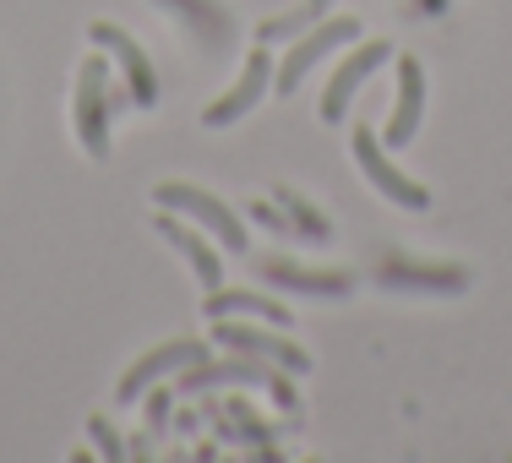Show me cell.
<instances>
[{"label": "cell", "instance_id": "1", "mask_svg": "<svg viewBox=\"0 0 512 463\" xmlns=\"http://www.w3.org/2000/svg\"><path fill=\"white\" fill-rule=\"evenodd\" d=\"M109 104H115V93H109V66L99 55H88L77 71V142L93 164L109 158Z\"/></svg>", "mask_w": 512, "mask_h": 463}, {"label": "cell", "instance_id": "2", "mask_svg": "<svg viewBox=\"0 0 512 463\" xmlns=\"http://www.w3.org/2000/svg\"><path fill=\"white\" fill-rule=\"evenodd\" d=\"M153 202H158V207H169V213H191V218H197V224L207 229V235H218V246H224V251H235V257L251 246L246 224H240V218L229 213V202L207 197V191H197V186H180V180H164V186H153Z\"/></svg>", "mask_w": 512, "mask_h": 463}, {"label": "cell", "instance_id": "3", "mask_svg": "<svg viewBox=\"0 0 512 463\" xmlns=\"http://www.w3.org/2000/svg\"><path fill=\"white\" fill-rule=\"evenodd\" d=\"M224 382H240V387H267V393L278 398L284 409H295V393H289V376L284 365L273 360H224V365H186V382H180V393H197V387H224Z\"/></svg>", "mask_w": 512, "mask_h": 463}, {"label": "cell", "instance_id": "4", "mask_svg": "<svg viewBox=\"0 0 512 463\" xmlns=\"http://www.w3.org/2000/svg\"><path fill=\"white\" fill-rule=\"evenodd\" d=\"M355 164L365 169V180H371L376 191H382L387 202L409 207V213H420V207H431V191L420 186V180H409L404 169L393 164V158L382 153V142H376L371 126H355Z\"/></svg>", "mask_w": 512, "mask_h": 463}, {"label": "cell", "instance_id": "5", "mask_svg": "<svg viewBox=\"0 0 512 463\" xmlns=\"http://www.w3.org/2000/svg\"><path fill=\"white\" fill-rule=\"evenodd\" d=\"M349 39H360V22L355 17H333V22H322V28H306V33H300V44L284 55V66L273 71V93H295L300 77H306L316 60H327L338 44H349Z\"/></svg>", "mask_w": 512, "mask_h": 463}, {"label": "cell", "instance_id": "6", "mask_svg": "<svg viewBox=\"0 0 512 463\" xmlns=\"http://www.w3.org/2000/svg\"><path fill=\"white\" fill-rule=\"evenodd\" d=\"M197 360H207V349L197 344V338H180V344H164V349H153V355H142V360L131 365L126 376H120L115 398H120V404H137V398L148 393L153 382H164V376L186 371V365H197Z\"/></svg>", "mask_w": 512, "mask_h": 463}, {"label": "cell", "instance_id": "7", "mask_svg": "<svg viewBox=\"0 0 512 463\" xmlns=\"http://www.w3.org/2000/svg\"><path fill=\"white\" fill-rule=\"evenodd\" d=\"M262 93H273V60H267L262 44H256V50L246 55V71H240V82L224 93V99L207 104L202 120H207V126H235L240 115H251V109H256V99H262Z\"/></svg>", "mask_w": 512, "mask_h": 463}, {"label": "cell", "instance_id": "8", "mask_svg": "<svg viewBox=\"0 0 512 463\" xmlns=\"http://www.w3.org/2000/svg\"><path fill=\"white\" fill-rule=\"evenodd\" d=\"M88 39H93V44H104V50L120 60V71H126V88H131V99H137V104H158V71L148 66V55H142V44L131 39L126 28H115V22H93V28H88Z\"/></svg>", "mask_w": 512, "mask_h": 463}, {"label": "cell", "instance_id": "9", "mask_svg": "<svg viewBox=\"0 0 512 463\" xmlns=\"http://www.w3.org/2000/svg\"><path fill=\"white\" fill-rule=\"evenodd\" d=\"M213 338L224 349L251 355V360H273V365H284V371H311L306 349L284 344V338H273V333H256V327H246V322H229V316H218V322H213Z\"/></svg>", "mask_w": 512, "mask_h": 463}, {"label": "cell", "instance_id": "10", "mask_svg": "<svg viewBox=\"0 0 512 463\" xmlns=\"http://www.w3.org/2000/svg\"><path fill=\"white\" fill-rule=\"evenodd\" d=\"M382 60H387V44H360V50L333 71V82H327V93H322V120H333V126H338V120H344V109H349V99L360 93V82L371 77Z\"/></svg>", "mask_w": 512, "mask_h": 463}, {"label": "cell", "instance_id": "11", "mask_svg": "<svg viewBox=\"0 0 512 463\" xmlns=\"http://www.w3.org/2000/svg\"><path fill=\"white\" fill-rule=\"evenodd\" d=\"M420 115H425V71L420 60H398V104H393V120H387V148H404L420 131Z\"/></svg>", "mask_w": 512, "mask_h": 463}, {"label": "cell", "instance_id": "12", "mask_svg": "<svg viewBox=\"0 0 512 463\" xmlns=\"http://www.w3.org/2000/svg\"><path fill=\"white\" fill-rule=\"evenodd\" d=\"M153 229H158V235H164L169 246L180 251V257L191 262V273H197V284H202V289H218V284H224V262L213 257V246H207V240L197 235V229H186V224H180V218L169 213V207L153 218Z\"/></svg>", "mask_w": 512, "mask_h": 463}, {"label": "cell", "instance_id": "13", "mask_svg": "<svg viewBox=\"0 0 512 463\" xmlns=\"http://www.w3.org/2000/svg\"><path fill=\"white\" fill-rule=\"evenodd\" d=\"M262 278L278 289H295V295H349L355 289L349 273H316V267H295L284 257H262Z\"/></svg>", "mask_w": 512, "mask_h": 463}, {"label": "cell", "instance_id": "14", "mask_svg": "<svg viewBox=\"0 0 512 463\" xmlns=\"http://www.w3.org/2000/svg\"><path fill=\"white\" fill-rule=\"evenodd\" d=\"M382 284H398V289H469V273L463 267H420V262H404V257H387L376 267Z\"/></svg>", "mask_w": 512, "mask_h": 463}, {"label": "cell", "instance_id": "15", "mask_svg": "<svg viewBox=\"0 0 512 463\" xmlns=\"http://www.w3.org/2000/svg\"><path fill=\"white\" fill-rule=\"evenodd\" d=\"M202 311H207V322H218V316H267V322H278V327L289 322V306L262 300V295H251V289H224V284L207 289Z\"/></svg>", "mask_w": 512, "mask_h": 463}, {"label": "cell", "instance_id": "16", "mask_svg": "<svg viewBox=\"0 0 512 463\" xmlns=\"http://www.w3.org/2000/svg\"><path fill=\"white\" fill-rule=\"evenodd\" d=\"M327 6H333V0H300L295 11H284V17H267V22H262V39H295V33H306Z\"/></svg>", "mask_w": 512, "mask_h": 463}, {"label": "cell", "instance_id": "17", "mask_svg": "<svg viewBox=\"0 0 512 463\" xmlns=\"http://www.w3.org/2000/svg\"><path fill=\"white\" fill-rule=\"evenodd\" d=\"M278 207H284V213L295 218V235H306V240H316V246H322V240H333V224H327V218L316 213L311 202H300L295 191H278Z\"/></svg>", "mask_w": 512, "mask_h": 463}, {"label": "cell", "instance_id": "18", "mask_svg": "<svg viewBox=\"0 0 512 463\" xmlns=\"http://www.w3.org/2000/svg\"><path fill=\"white\" fill-rule=\"evenodd\" d=\"M164 6H180V11H186V17L202 28V33H218V39L229 33V17L213 6V0H164Z\"/></svg>", "mask_w": 512, "mask_h": 463}, {"label": "cell", "instance_id": "19", "mask_svg": "<svg viewBox=\"0 0 512 463\" xmlns=\"http://www.w3.org/2000/svg\"><path fill=\"white\" fill-rule=\"evenodd\" d=\"M88 436H93V447H99V453H104L109 463H120V458H126V442H120V436L109 431V420H104V414H93V420H88Z\"/></svg>", "mask_w": 512, "mask_h": 463}, {"label": "cell", "instance_id": "20", "mask_svg": "<svg viewBox=\"0 0 512 463\" xmlns=\"http://www.w3.org/2000/svg\"><path fill=\"white\" fill-rule=\"evenodd\" d=\"M251 218H262V224H267V229H278V235H295V218H278L267 202H251Z\"/></svg>", "mask_w": 512, "mask_h": 463}, {"label": "cell", "instance_id": "21", "mask_svg": "<svg viewBox=\"0 0 512 463\" xmlns=\"http://www.w3.org/2000/svg\"><path fill=\"white\" fill-rule=\"evenodd\" d=\"M164 414H169V387H164V393H158V398H153V409H148V420H153V431H158V425H164Z\"/></svg>", "mask_w": 512, "mask_h": 463}]
</instances>
